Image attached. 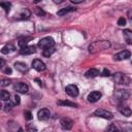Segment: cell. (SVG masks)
<instances>
[{
    "instance_id": "4fadbf2b",
    "label": "cell",
    "mask_w": 132,
    "mask_h": 132,
    "mask_svg": "<svg viewBox=\"0 0 132 132\" xmlns=\"http://www.w3.org/2000/svg\"><path fill=\"white\" fill-rule=\"evenodd\" d=\"M20 52L22 55H31V54H34L36 52V50H35L34 45H26V46L22 47Z\"/></svg>"
},
{
    "instance_id": "e0dca14e",
    "label": "cell",
    "mask_w": 132,
    "mask_h": 132,
    "mask_svg": "<svg viewBox=\"0 0 132 132\" xmlns=\"http://www.w3.org/2000/svg\"><path fill=\"white\" fill-rule=\"evenodd\" d=\"M123 33H124V37H125L127 43L131 44V42H132V32L129 29H126V30H124Z\"/></svg>"
},
{
    "instance_id": "8d00e7d4",
    "label": "cell",
    "mask_w": 132,
    "mask_h": 132,
    "mask_svg": "<svg viewBox=\"0 0 132 132\" xmlns=\"http://www.w3.org/2000/svg\"><path fill=\"white\" fill-rule=\"evenodd\" d=\"M5 73H9V74H10V73H11V69H10V68H6V69H5Z\"/></svg>"
},
{
    "instance_id": "7a4b0ae2",
    "label": "cell",
    "mask_w": 132,
    "mask_h": 132,
    "mask_svg": "<svg viewBox=\"0 0 132 132\" xmlns=\"http://www.w3.org/2000/svg\"><path fill=\"white\" fill-rule=\"evenodd\" d=\"M112 78L113 80L117 82V84H120V85H126V86H129L130 82H131V79L129 76H127L126 74L124 73H121V72H117L112 75Z\"/></svg>"
},
{
    "instance_id": "ba28073f",
    "label": "cell",
    "mask_w": 132,
    "mask_h": 132,
    "mask_svg": "<svg viewBox=\"0 0 132 132\" xmlns=\"http://www.w3.org/2000/svg\"><path fill=\"white\" fill-rule=\"evenodd\" d=\"M130 56H131V53H130L129 51H122V52L118 53L117 55H114L113 59H114L116 61H123V60L129 59Z\"/></svg>"
},
{
    "instance_id": "1f68e13d",
    "label": "cell",
    "mask_w": 132,
    "mask_h": 132,
    "mask_svg": "<svg viewBox=\"0 0 132 132\" xmlns=\"http://www.w3.org/2000/svg\"><path fill=\"white\" fill-rule=\"evenodd\" d=\"M102 75H103V76H109V75H110L109 70H108V69H104V70L102 71Z\"/></svg>"
},
{
    "instance_id": "52a82bcc",
    "label": "cell",
    "mask_w": 132,
    "mask_h": 132,
    "mask_svg": "<svg viewBox=\"0 0 132 132\" xmlns=\"http://www.w3.org/2000/svg\"><path fill=\"white\" fill-rule=\"evenodd\" d=\"M60 126L64 130H70L72 128V126H73V121L71 119H69V118H66V117L62 118L60 120Z\"/></svg>"
},
{
    "instance_id": "cb8c5ba5",
    "label": "cell",
    "mask_w": 132,
    "mask_h": 132,
    "mask_svg": "<svg viewBox=\"0 0 132 132\" xmlns=\"http://www.w3.org/2000/svg\"><path fill=\"white\" fill-rule=\"evenodd\" d=\"M30 15H31V12H30V10H29V9H27V8L23 9V10H22V12H21V14H20L21 19H28Z\"/></svg>"
},
{
    "instance_id": "8fae6325",
    "label": "cell",
    "mask_w": 132,
    "mask_h": 132,
    "mask_svg": "<svg viewBox=\"0 0 132 132\" xmlns=\"http://www.w3.org/2000/svg\"><path fill=\"white\" fill-rule=\"evenodd\" d=\"M66 93L71 97H76L78 95V88L75 85H68L65 89Z\"/></svg>"
},
{
    "instance_id": "ac0fdd59",
    "label": "cell",
    "mask_w": 132,
    "mask_h": 132,
    "mask_svg": "<svg viewBox=\"0 0 132 132\" xmlns=\"http://www.w3.org/2000/svg\"><path fill=\"white\" fill-rule=\"evenodd\" d=\"M14 50H15V47H14L12 44H7V45H5V46L1 50V53L6 55V54H10V53L14 52Z\"/></svg>"
},
{
    "instance_id": "2e32d148",
    "label": "cell",
    "mask_w": 132,
    "mask_h": 132,
    "mask_svg": "<svg viewBox=\"0 0 132 132\" xmlns=\"http://www.w3.org/2000/svg\"><path fill=\"white\" fill-rule=\"evenodd\" d=\"M85 75H86L87 77H96V76L99 75V70H98V69H95V68H91V69H89V70L86 72Z\"/></svg>"
},
{
    "instance_id": "d6a6232c",
    "label": "cell",
    "mask_w": 132,
    "mask_h": 132,
    "mask_svg": "<svg viewBox=\"0 0 132 132\" xmlns=\"http://www.w3.org/2000/svg\"><path fill=\"white\" fill-rule=\"evenodd\" d=\"M36 12H37V14H38V15H40V16L45 14V13H44V11H43L42 9H40V8H37V9H36Z\"/></svg>"
},
{
    "instance_id": "d6986e66",
    "label": "cell",
    "mask_w": 132,
    "mask_h": 132,
    "mask_svg": "<svg viewBox=\"0 0 132 132\" xmlns=\"http://www.w3.org/2000/svg\"><path fill=\"white\" fill-rule=\"evenodd\" d=\"M58 105H64V106H70V107H76L77 106L74 102H71V101H68V100L58 101Z\"/></svg>"
},
{
    "instance_id": "6da1fadb",
    "label": "cell",
    "mask_w": 132,
    "mask_h": 132,
    "mask_svg": "<svg viewBox=\"0 0 132 132\" xmlns=\"http://www.w3.org/2000/svg\"><path fill=\"white\" fill-rule=\"evenodd\" d=\"M110 47V42L107 40H100V41H95L89 45V52L91 54H95L104 50H107Z\"/></svg>"
},
{
    "instance_id": "603a6c76",
    "label": "cell",
    "mask_w": 132,
    "mask_h": 132,
    "mask_svg": "<svg viewBox=\"0 0 132 132\" xmlns=\"http://www.w3.org/2000/svg\"><path fill=\"white\" fill-rule=\"evenodd\" d=\"M105 132H121V130L116 124H110L105 130Z\"/></svg>"
},
{
    "instance_id": "4316f807",
    "label": "cell",
    "mask_w": 132,
    "mask_h": 132,
    "mask_svg": "<svg viewBox=\"0 0 132 132\" xmlns=\"http://www.w3.org/2000/svg\"><path fill=\"white\" fill-rule=\"evenodd\" d=\"M24 116H25V119H26V120H28V121L32 120V118H33V116H32L31 111H29V110H26V111L24 112Z\"/></svg>"
},
{
    "instance_id": "8992f818",
    "label": "cell",
    "mask_w": 132,
    "mask_h": 132,
    "mask_svg": "<svg viewBox=\"0 0 132 132\" xmlns=\"http://www.w3.org/2000/svg\"><path fill=\"white\" fill-rule=\"evenodd\" d=\"M94 116L96 117H99V118H103V119H106V120H110L113 118V114L110 112V111H107L105 109H102V108H98L94 111Z\"/></svg>"
},
{
    "instance_id": "3957f363",
    "label": "cell",
    "mask_w": 132,
    "mask_h": 132,
    "mask_svg": "<svg viewBox=\"0 0 132 132\" xmlns=\"http://www.w3.org/2000/svg\"><path fill=\"white\" fill-rule=\"evenodd\" d=\"M54 45H55V40L52 37H44L38 41V46L43 50L54 47Z\"/></svg>"
},
{
    "instance_id": "83f0119b",
    "label": "cell",
    "mask_w": 132,
    "mask_h": 132,
    "mask_svg": "<svg viewBox=\"0 0 132 132\" xmlns=\"http://www.w3.org/2000/svg\"><path fill=\"white\" fill-rule=\"evenodd\" d=\"M118 25H119V26H125V25H126V19H125L124 16L120 18V19L118 20Z\"/></svg>"
},
{
    "instance_id": "d590c367",
    "label": "cell",
    "mask_w": 132,
    "mask_h": 132,
    "mask_svg": "<svg viewBox=\"0 0 132 132\" xmlns=\"http://www.w3.org/2000/svg\"><path fill=\"white\" fill-rule=\"evenodd\" d=\"M4 64H5V60H3V59L0 58V68H1L2 66H4Z\"/></svg>"
},
{
    "instance_id": "74e56055",
    "label": "cell",
    "mask_w": 132,
    "mask_h": 132,
    "mask_svg": "<svg viewBox=\"0 0 132 132\" xmlns=\"http://www.w3.org/2000/svg\"><path fill=\"white\" fill-rule=\"evenodd\" d=\"M35 81H37V84H38L39 86H41V85H42V84H41V81H40V79H38V78H36V79H35Z\"/></svg>"
},
{
    "instance_id": "7402d4cb",
    "label": "cell",
    "mask_w": 132,
    "mask_h": 132,
    "mask_svg": "<svg viewBox=\"0 0 132 132\" xmlns=\"http://www.w3.org/2000/svg\"><path fill=\"white\" fill-rule=\"evenodd\" d=\"M31 39H32L31 37H23V38H20V39H19V42H18V43H19V45H20L21 47H24V46L27 45V43H28Z\"/></svg>"
},
{
    "instance_id": "7c38bea8",
    "label": "cell",
    "mask_w": 132,
    "mask_h": 132,
    "mask_svg": "<svg viewBox=\"0 0 132 132\" xmlns=\"http://www.w3.org/2000/svg\"><path fill=\"white\" fill-rule=\"evenodd\" d=\"M100 98H101V93L98 92V91H93V92H91L88 95V101L89 102H92V103L97 102Z\"/></svg>"
},
{
    "instance_id": "d4e9b609",
    "label": "cell",
    "mask_w": 132,
    "mask_h": 132,
    "mask_svg": "<svg viewBox=\"0 0 132 132\" xmlns=\"http://www.w3.org/2000/svg\"><path fill=\"white\" fill-rule=\"evenodd\" d=\"M0 6H1V7H3V8H4V10H5L6 12H8V11H9V9H10L11 4H10L9 2H1V3H0Z\"/></svg>"
},
{
    "instance_id": "ffe728a7",
    "label": "cell",
    "mask_w": 132,
    "mask_h": 132,
    "mask_svg": "<svg viewBox=\"0 0 132 132\" xmlns=\"http://www.w3.org/2000/svg\"><path fill=\"white\" fill-rule=\"evenodd\" d=\"M9 98H10V94L5 91V90H2L0 91V99L3 100V101H9Z\"/></svg>"
},
{
    "instance_id": "5bb4252c",
    "label": "cell",
    "mask_w": 132,
    "mask_h": 132,
    "mask_svg": "<svg viewBox=\"0 0 132 132\" xmlns=\"http://www.w3.org/2000/svg\"><path fill=\"white\" fill-rule=\"evenodd\" d=\"M14 68L20 72H26L28 70V66L24 62H15L14 63Z\"/></svg>"
},
{
    "instance_id": "30bf717a",
    "label": "cell",
    "mask_w": 132,
    "mask_h": 132,
    "mask_svg": "<svg viewBox=\"0 0 132 132\" xmlns=\"http://www.w3.org/2000/svg\"><path fill=\"white\" fill-rule=\"evenodd\" d=\"M37 116H38V120L39 121H47L50 119V117H51V112H50V110L47 108H42V109H40L38 111Z\"/></svg>"
},
{
    "instance_id": "4dcf8cb0",
    "label": "cell",
    "mask_w": 132,
    "mask_h": 132,
    "mask_svg": "<svg viewBox=\"0 0 132 132\" xmlns=\"http://www.w3.org/2000/svg\"><path fill=\"white\" fill-rule=\"evenodd\" d=\"M12 106H13V103H11L10 101H8V103H6V105H5V111L10 110L12 108Z\"/></svg>"
},
{
    "instance_id": "277c9868",
    "label": "cell",
    "mask_w": 132,
    "mask_h": 132,
    "mask_svg": "<svg viewBox=\"0 0 132 132\" xmlns=\"http://www.w3.org/2000/svg\"><path fill=\"white\" fill-rule=\"evenodd\" d=\"M114 97L118 101H125L130 97V92L128 90H117L114 92Z\"/></svg>"
},
{
    "instance_id": "9c48e42d",
    "label": "cell",
    "mask_w": 132,
    "mask_h": 132,
    "mask_svg": "<svg viewBox=\"0 0 132 132\" xmlns=\"http://www.w3.org/2000/svg\"><path fill=\"white\" fill-rule=\"evenodd\" d=\"M32 67H33L36 71H43V70H45V68H46L45 64H44L41 60H39V59L33 60V62H32Z\"/></svg>"
},
{
    "instance_id": "5b68a950",
    "label": "cell",
    "mask_w": 132,
    "mask_h": 132,
    "mask_svg": "<svg viewBox=\"0 0 132 132\" xmlns=\"http://www.w3.org/2000/svg\"><path fill=\"white\" fill-rule=\"evenodd\" d=\"M13 90L16 91L18 93L26 94L29 91V87H28L27 84H25L23 81H18V82H14L13 84Z\"/></svg>"
},
{
    "instance_id": "484cf974",
    "label": "cell",
    "mask_w": 132,
    "mask_h": 132,
    "mask_svg": "<svg viewBox=\"0 0 132 132\" xmlns=\"http://www.w3.org/2000/svg\"><path fill=\"white\" fill-rule=\"evenodd\" d=\"M54 52H55V48H54V47H51V48L43 50V53H42V54H43V56H44V57H50Z\"/></svg>"
},
{
    "instance_id": "44dd1931",
    "label": "cell",
    "mask_w": 132,
    "mask_h": 132,
    "mask_svg": "<svg viewBox=\"0 0 132 132\" xmlns=\"http://www.w3.org/2000/svg\"><path fill=\"white\" fill-rule=\"evenodd\" d=\"M73 10H75L74 7H66V8L60 9V10L57 12V14H58V15H64V14H66V13L70 12V11H73Z\"/></svg>"
},
{
    "instance_id": "836d02e7",
    "label": "cell",
    "mask_w": 132,
    "mask_h": 132,
    "mask_svg": "<svg viewBox=\"0 0 132 132\" xmlns=\"http://www.w3.org/2000/svg\"><path fill=\"white\" fill-rule=\"evenodd\" d=\"M14 104H20V97L18 95L14 96Z\"/></svg>"
},
{
    "instance_id": "9a60e30c",
    "label": "cell",
    "mask_w": 132,
    "mask_h": 132,
    "mask_svg": "<svg viewBox=\"0 0 132 132\" xmlns=\"http://www.w3.org/2000/svg\"><path fill=\"white\" fill-rule=\"evenodd\" d=\"M119 110H120V112L122 113V114H124L125 117H130L131 116V109H130V107H128V106H123V105H121L120 107H119Z\"/></svg>"
},
{
    "instance_id": "f1b7e54d",
    "label": "cell",
    "mask_w": 132,
    "mask_h": 132,
    "mask_svg": "<svg viewBox=\"0 0 132 132\" xmlns=\"http://www.w3.org/2000/svg\"><path fill=\"white\" fill-rule=\"evenodd\" d=\"M9 84H10V80L9 79H1L0 80V86L5 87V86H8Z\"/></svg>"
},
{
    "instance_id": "e575fe53",
    "label": "cell",
    "mask_w": 132,
    "mask_h": 132,
    "mask_svg": "<svg viewBox=\"0 0 132 132\" xmlns=\"http://www.w3.org/2000/svg\"><path fill=\"white\" fill-rule=\"evenodd\" d=\"M84 0H71V2L72 3H74V4H77V3H81Z\"/></svg>"
},
{
    "instance_id": "f546056e",
    "label": "cell",
    "mask_w": 132,
    "mask_h": 132,
    "mask_svg": "<svg viewBox=\"0 0 132 132\" xmlns=\"http://www.w3.org/2000/svg\"><path fill=\"white\" fill-rule=\"evenodd\" d=\"M27 131H28V132H37V129H36V127H34L33 125H29L28 128H27Z\"/></svg>"
}]
</instances>
